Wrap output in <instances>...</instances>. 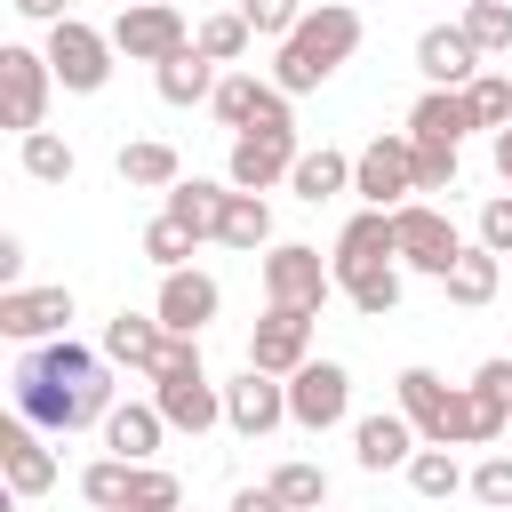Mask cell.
Listing matches in <instances>:
<instances>
[{
  "mask_svg": "<svg viewBox=\"0 0 512 512\" xmlns=\"http://www.w3.org/2000/svg\"><path fill=\"white\" fill-rule=\"evenodd\" d=\"M216 304H224V288H216L208 272H192V264L160 272V296H152V312H160V328H168V336H200V328L216 320Z\"/></svg>",
  "mask_w": 512,
  "mask_h": 512,
  "instance_id": "2e32d148",
  "label": "cell"
},
{
  "mask_svg": "<svg viewBox=\"0 0 512 512\" xmlns=\"http://www.w3.org/2000/svg\"><path fill=\"white\" fill-rule=\"evenodd\" d=\"M344 408H352V376H344V360H304V368L288 376V424L328 432V424H344Z\"/></svg>",
  "mask_w": 512,
  "mask_h": 512,
  "instance_id": "7c38bea8",
  "label": "cell"
},
{
  "mask_svg": "<svg viewBox=\"0 0 512 512\" xmlns=\"http://www.w3.org/2000/svg\"><path fill=\"white\" fill-rule=\"evenodd\" d=\"M352 296V312H368V320H384L392 304H400V264L392 272H376V280H360V288H344Z\"/></svg>",
  "mask_w": 512,
  "mask_h": 512,
  "instance_id": "7bdbcfd3",
  "label": "cell"
},
{
  "mask_svg": "<svg viewBox=\"0 0 512 512\" xmlns=\"http://www.w3.org/2000/svg\"><path fill=\"white\" fill-rule=\"evenodd\" d=\"M352 48H360V8L320 0V8H304L296 32L280 40V56H272V88L312 96L320 80H336V64H352Z\"/></svg>",
  "mask_w": 512,
  "mask_h": 512,
  "instance_id": "6da1fadb",
  "label": "cell"
},
{
  "mask_svg": "<svg viewBox=\"0 0 512 512\" xmlns=\"http://www.w3.org/2000/svg\"><path fill=\"white\" fill-rule=\"evenodd\" d=\"M288 192L304 200V208H320V200H336V192H352V160L344 152H296V168H288Z\"/></svg>",
  "mask_w": 512,
  "mask_h": 512,
  "instance_id": "83f0119b",
  "label": "cell"
},
{
  "mask_svg": "<svg viewBox=\"0 0 512 512\" xmlns=\"http://www.w3.org/2000/svg\"><path fill=\"white\" fill-rule=\"evenodd\" d=\"M216 240L224 248H264L272 240V208H264V192H224V224H216Z\"/></svg>",
  "mask_w": 512,
  "mask_h": 512,
  "instance_id": "f1b7e54d",
  "label": "cell"
},
{
  "mask_svg": "<svg viewBox=\"0 0 512 512\" xmlns=\"http://www.w3.org/2000/svg\"><path fill=\"white\" fill-rule=\"evenodd\" d=\"M64 320H72V288H0V336L48 344L64 336Z\"/></svg>",
  "mask_w": 512,
  "mask_h": 512,
  "instance_id": "ac0fdd59",
  "label": "cell"
},
{
  "mask_svg": "<svg viewBox=\"0 0 512 512\" xmlns=\"http://www.w3.org/2000/svg\"><path fill=\"white\" fill-rule=\"evenodd\" d=\"M288 168H296V128H240V136H232L224 176H232L240 192H272Z\"/></svg>",
  "mask_w": 512,
  "mask_h": 512,
  "instance_id": "5bb4252c",
  "label": "cell"
},
{
  "mask_svg": "<svg viewBox=\"0 0 512 512\" xmlns=\"http://www.w3.org/2000/svg\"><path fill=\"white\" fill-rule=\"evenodd\" d=\"M408 152H416V192H456V144L408 136Z\"/></svg>",
  "mask_w": 512,
  "mask_h": 512,
  "instance_id": "8d00e7d4",
  "label": "cell"
},
{
  "mask_svg": "<svg viewBox=\"0 0 512 512\" xmlns=\"http://www.w3.org/2000/svg\"><path fill=\"white\" fill-rule=\"evenodd\" d=\"M496 176L512 184V128H496Z\"/></svg>",
  "mask_w": 512,
  "mask_h": 512,
  "instance_id": "681fc988",
  "label": "cell"
},
{
  "mask_svg": "<svg viewBox=\"0 0 512 512\" xmlns=\"http://www.w3.org/2000/svg\"><path fill=\"white\" fill-rule=\"evenodd\" d=\"M0 472H8V496H48L56 488V456L40 448V432L24 416L0 432Z\"/></svg>",
  "mask_w": 512,
  "mask_h": 512,
  "instance_id": "ffe728a7",
  "label": "cell"
},
{
  "mask_svg": "<svg viewBox=\"0 0 512 512\" xmlns=\"http://www.w3.org/2000/svg\"><path fill=\"white\" fill-rule=\"evenodd\" d=\"M264 88H272V80H256V72H224V80H216V96H208V112H216L224 128H256Z\"/></svg>",
  "mask_w": 512,
  "mask_h": 512,
  "instance_id": "4dcf8cb0",
  "label": "cell"
},
{
  "mask_svg": "<svg viewBox=\"0 0 512 512\" xmlns=\"http://www.w3.org/2000/svg\"><path fill=\"white\" fill-rule=\"evenodd\" d=\"M128 512H184V488H176V472H160V464H136Z\"/></svg>",
  "mask_w": 512,
  "mask_h": 512,
  "instance_id": "f35d334b",
  "label": "cell"
},
{
  "mask_svg": "<svg viewBox=\"0 0 512 512\" xmlns=\"http://www.w3.org/2000/svg\"><path fill=\"white\" fill-rule=\"evenodd\" d=\"M8 8H16V16H32V24H64V16H72L64 0H8Z\"/></svg>",
  "mask_w": 512,
  "mask_h": 512,
  "instance_id": "c3c4849f",
  "label": "cell"
},
{
  "mask_svg": "<svg viewBox=\"0 0 512 512\" xmlns=\"http://www.w3.org/2000/svg\"><path fill=\"white\" fill-rule=\"evenodd\" d=\"M240 16H248V32L288 40V32H296V16H304V0H240Z\"/></svg>",
  "mask_w": 512,
  "mask_h": 512,
  "instance_id": "b9f144b4",
  "label": "cell"
},
{
  "mask_svg": "<svg viewBox=\"0 0 512 512\" xmlns=\"http://www.w3.org/2000/svg\"><path fill=\"white\" fill-rule=\"evenodd\" d=\"M160 352H168L160 312H112V328H104V360H120V368L152 376V368H160Z\"/></svg>",
  "mask_w": 512,
  "mask_h": 512,
  "instance_id": "44dd1931",
  "label": "cell"
},
{
  "mask_svg": "<svg viewBox=\"0 0 512 512\" xmlns=\"http://www.w3.org/2000/svg\"><path fill=\"white\" fill-rule=\"evenodd\" d=\"M392 240H400V264H408V272H432V280H448V264L464 256L456 224H448L432 200H400V208H392Z\"/></svg>",
  "mask_w": 512,
  "mask_h": 512,
  "instance_id": "52a82bcc",
  "label": "cell"
},
{
  "mask_svg": "<svg viewBox=\"0 0 512 512\" xmlns=\"http://www.w3.org/2000/svg\"><path fill=\"white\" fill-rule=\"evenodd\" d=\"M224 512H288V504H280V496H272V480H264V488H240Z\"/></svg>",
  "mask_w": 512,
  "mask_h": 512,
  "instance_id": "7dc6e473",
  "label": "cell"
},
{
  "mask_svg": "<svg viewBox=\"0 0 512 512\" xmlns=\"http://www.w3.org/2000/svg\"><path fill=\"white\" fill-rule=\"evenodd\" d=\"M472 496L496 504V512H512V456H488V464L472 472Z\"/></svg>",
  "mask_w": 512,
  "mask_h": 512,
  "instance_id": "ee69618b",
  "label": "cell"
},
{
  "mask_svg": "<svg viewBox=\"0 0 512 512\" xmlns=\"http://www.w3.org/2000/svg\"><path fill=\"white\" fill-rule=\"evenodd\" d=\"M480 240H488L496 256H512V192H496V200L480 208Z\"/></svg>",
  "mask_w": 512,
  "mask_h": 512,
  "instance_id": "f6af8a7d",
  "label": "cell"
},
{
  "mask_svg": "<svg viewBox=\"0 0 512 512\" xmlns=\"http://www.w3.org/2000/svg\"><path fill=\"white\" fill-rule=\"evenodd\" d=\"M336 288H360V280H376V272H392L400 264V240H392V208H360L344 232H336Z\"/></svg>",
  "mask_w": 512,
  "mask_h": 512,
  "instance_id": "30bf717a",
  "label": "cell"
},
{
  "mask_svg": "<svg viewBox=\"0 0 512 512\" xmlns=\"http://www.w3.org/2000/svg\"><path fill=\"white\" fill-rule=\"evenodd\" d=\"M464 96H472V112H480V128H488V136H496V128H512V80H504V72H480Z\"/></svg>",
  "mask_w": 512,
  "mask_h": 512,
  "instance_id": "60d3db41",
  "label": "cell"
},
{
  "mask_svg": "<svg viewBox=\"0 0 512 512\" xmlns=\"http://www.w3.org/2000/svg\"><path fill=\"white\" fill-rule=\"evenodd\" d=\"M472 128H480V112H472V96H464V88H424V96H416V112H408V136L464 144Z\"/></svg>",
  "mask_w": 512,
  "mask_h": 512,
  "instance_id": "d4e9b609",
  "label": "cell"
},
{
  "mask_svg": "<svg viewBox=\"0 0 512 512\" xmlns=\"http://www.w3.org/2000/svg\"><path fill=\"white\" fill-rule=\"evenodd\" d=\"M112 32H96V24H80V16H64V24H48V64H56V88H72V96H96L104 80H112Z\"/></svg>",
  "mask_w": 512,
  "mask_h": 512,
  "instance_id": "277c9868",
  "label": "cell"
},
{
  "mask_svg": "<svg viewBox=\"0 0 512 512\" xmlns=\"http://www.w3.org/2000/svg\"><path fill=\"white\" fill-rule=\"evenodd\" d=\"M416 72H424L432 88H472V80H480L472 32H464V24H432V32L416 40Z\"/></svg>",
  "mask_w": 512,
  "mask_h": 512,
  "instance_id": "d6986e66",
  "label": "cell"
},
{
  "mask_svg": "<svg viewBox=\"0 0 512 512\" xmlns=\"http://www.w3.org/2000/svg\"><path fill=\"white\" fill-rule=\"evenodd\" d=\"M160 216H176L192 240H216V224H224V184H208V176H176Z\"/></svg>",
  "mask_w": 512,
  "mask_h": 512,
  "instance_id": "4316f807",
  "label": "cell"
},
{
  "mask_svg": "<svg viewBox=\"0 0 512 512\" xmlns=\"http://www.w3.org/2000/svg\"><path fill=\"white\" fill-rule=\"evenodd\" d=\"M272 496H280L288 512H320V504H328V472L296 456V464H280V472H272Z\"/></svg>",
  "mask_w": 512,
  "mask_h": 512,
  "instance_id": "836d02e7",
  "label": "cell"
},
{
  "mask_svg": "<svg viewBox=\"0 0 512 512\" xmlns=\"http://www.w3.org/2000/svg\"><path fill=\"white\" fill-rule=\"evenodd\" d=\"M0 288H24V240L0 232Z\"/></svg>",
  "mask_w": 512,
  "mask_h": 512,
  "instance_id": "bcb514c9",
  "label": "cell"
},
{
  "mask_svg": "<svg viewBox=\"0 0 512 512\" xmlns=\"http://www.w3.org/2000/svg\"><path fill=\"white\" fill-rule=\"evenodd\" d=\"M112 168H120V184H136V192H168V184L184 176V160H176V144H160V136H128Z\"/></svg>",
  "mask_w": 512,
  "mask_h": 512,
  "instance_id": "484cf974",
  "label": "cell"
},
{
  "mask_svg": "<svg viewBox=\"0 0 512 512\" xmlns=\"http://www.w3.org/2000/svg\"><path fill=\"white\" fill-rule=\"evenodd\" d=\"M352 192H360L368 208H400V200L416 192V152H408V136H368V144L352 152Z\"/></svg>",
  "mask_w": 512,
  "mask_h": 512,
  "instance_id": "8fae6325",
  "label": "cell"
},
{
  "mask_svg": "<svg viewBox=\"0 0 512 512\" xmlns=\"http://www.w3.org/2000/svg\"><path fill=\"white\" fill-rule=\"evenodd\" d=\"M440 288H448V304L480 312V304L496 296V248H488V240H480V248H464V256L448 264V280H440Z\"/></svg>",
  "mask_w": 512,
  "mask_h": 512,
  "instance_id": "f546056e",
  "label": "cell"
},
{
  "mask_svg": "<svg viewBox=\"0 0 512 512\" xmlns=\"http://www.w3.org/2000/svg\"><path fill=\"white\" fill-rule=\"evenodd\" d=\"M48 88H56V64L32 56L24 40H8V48H0V128L32 136L40 112H48Z\"/></svg>",
  "mask_w": 512,
  "mask_h": 512,
  "instance_id": "8992f818",
  "label": "cell"
},
{
  "mask_svg": "<svg viewBox=\"0 0 512 512\" xmlns=\"http://www.w3.org/2000/svg\"><path fill=\"white\" fill-rule=\"evenodd\" d=\"M336 288V264H320V248L304 240H280L264 256V304H288V312H320Z\"/></svg>",
  "mask_w": 512,
  "mask_h": 512,
  "instance_id": "ba28073f",
  "label": "cell"
},
{
  "mask_svg": "<svg viewBox=\"0 0 512 512\" xmlns=\"http://www.w3.org/2000/svg\"><path fill=\"white\" fill-rule=\"evenodd\" d=\"M16 160H24V176H32V184H64V176L80 168V160H72V144H64V136H48V128H32Z\"/></svg>",
  "mask_w": 512,
  "mask_h": 512,
  "instance_id": "d6a6232c",
  "label": "cell"
},
{
  "mask_svg": "<svg viewBox=\"0 0 512 512\" xmlns=\"http://www.w3.org/2000/svg\"><path fill=\"white\" fill-rule=\"evenodd\" d=\"M128 488H136V464H128V456H104V464L80 472V496H88L96 512H128Z\"/></svg>",
  "mask_w": 512,
  "mask_h": 512,
  "instance_id": "1f68e13d",
  "label": "cell"
},
{
  "mask_svg": "<svg viewBox=\"0 0 512 512\" xmlns=\"http://www.w3.org/2000/svg\"><path fill=\"white\" fill-rule=\"evenodd\" d=\"M312 360V312H288V304H264L256 336H248V368L264 376H296Z\"/></svg>",
  "mask_w": 512,
  "mask_h": 512,
  "instance_id": "9a60e30c",
  "label": "cell"
},
{
  "mask_svg": "<svg viewBox=\"0 0 512 512\" xmlns=\"http://www.w3.org/2000/svg\"><path fill=\"white\" fill-rule=\"evenodd\" d=\"M192 248H200V240H192V232H184L176 216H152V224H144V256H152L160 272H176V264H184Z\"/></svg>",
  "mask_w": 512,
  "mask_h": 512,
  "instance_id": "ab89813d",
  "label": "cell"
},
{
  "mask_svg": "<svg viewBox=\"0 0 512 512\" xmlns=\"http://www.w3.org/2000/svg\"><path fill=\"white\" fill-rule=\"evenodd\" d=\"M464 32L480 56H512V0H472L464 8Z\"/></svg>",
  "mask_w": 512,
  "mask_h": 512,
  "instance_id": "e575fe53",
  "label": "cell"
},
{
  "mask_svg": "<svg viewBox=\"0 0 512 512\" xmlns=\"http://www.w3.org/2000/svg\"><path fill=\"white\" fill-rule=\"evenodd\" d=\"M408 488H416V496H456L464 472H456L448 448H416V456H408Z\"/></svg>",
  "mask_w": 512,
  "mask_h": 512,
  "instance_id": "74e56055",
  "label": "cell"
},
{
  "mask_svg": "<svg viewBox=\"0 0 512 512\" xmlns=\"http://www.w3.org/2000/svg\"><path fill=\"white\" fill-rule=\"evenodd\" d=\"M152 400H160V416H168L176 432L224 424V384H208L200 336H168V352H160V368H152Z\"/></svg>",
  "mask_w": 512,
  "mask_h": 512,
  "instance_id": "3957f363",
  "label": "cell"
},
{
  "mask_svg": "<svg viewBox=\"0 0 512 512\" xmlns=\"http://www.w3.org/2000/svg\"><path fill=\"white\" fill-rule=\"evenodd\" d=\"M512 432V360H480V376L464 384V448H488Z\"/></svg>",
  "mask_w": 512,
  "mask_h": 512,
  "instance_id": "e0dca14e",
  "label": "cell"
},
{
  "mask_svg": "<svg viewBox=\"0 0 512 512\" xmlns=\"http://www.w3.org/2000/svg\"><path fill=\"white\" fill-rule=\"evenodd\" d=\"M224 424H232L240 440H264V432H280V424H288V376L240 368V376L224 384Z\"/></svg>",
  "mask_w": 512,
  "mask_h": 512,
  "instance_id": "4fadbf2b",
  "label": "cell"
},
{
  "mask_svg": "<svg viewBox=\"0 0 512 512\" xmlns=\"http://www.w3.org/2000/svg\"><path fill=\"white\" fill-rule=\"evenodd\" d=\"M400 416L424 432V448H464V392L432 368H400Z\"/></svg>",
  "mask_w": 512,
  "mask_h": 512,
  "instance_id": "9c48e42d",
  "label": "cell"
},
{
  "mask_svg": "<svg viewBox=\"0 0 512 512\" xmlns=\"http://www.w3.org/2000/svg\"><path fill=\"white\" fill-rule=\"evenodd\" d=\"M152 80H160V104H208L216 96V56L200 40H184L168 64H152Z\"/></svg>",
  "mask_w": 512,
  "mask_h": 512,
  "instance_id": "cb8c5ba5",
  "label": "cell"
},
{
  "mask_svg": "<svg viewBox=\"0 0 512 512\" xmlns=\"http://www.w3.org/2000/svg\"><path fill=\"white\" fill-rule=\"evenodd\" d=\"M120 400H112V376L104 368H88V376H48V368H32V360H16V416L24 424H40V432H80V424H104Z\"/></svg>",
  "mask_w": 512,
  "mask_h": 512,
  "instance_id": "7a4b0ae2",
  "label": "cell"
},
{
  "mask_svg": "<svg viewBox=\"0 0 512 512\" xmlns=\"http://www.w3.org/2000/svg\"><path fill=\"white\" fill-rule=\"evenodd\" d=\"M320 512H328V504H320Z\"/></svg>",
  "mask_w": 512,
  "mask_h": 512,
  "instance_id": "f907efd6",
  "label": "cell"
},
{
  "mask_svg": "<svg viewBox=\"0 0 512 512\" xmlns=\"http://www.w3.org/2000/svg\"><path fill=\"white\" fill-rule=\"evenodd\" d=\"M192 40H200V48H208V56H216V64H240V56H248V40H256V32H248V16H240V8H232V16H200V24H192Z\"/></svg>",
  "mask_w": 512,
  "mask_h": 512,
  "instance_id": "d590c367",
  "label": "cell"
},
{
  "mask_svg": "<svg viewBox=\"0 0 512 512\" xmlns=\"http://www.w3.org/2000/svg\"><path fill=\"white\" fill-rule=\"evenodd\" d=\"M120 8H128V0H120Z\"/></svg>",
  "mask_w": 512,
  "mask_h": 512,
  "instance_id": "816d5d0a",
  "label": "cell"
},
{
  "mask_svg": "<svg viewBox=\"0 0 512 512\" xmlns=\"http://www.w3.org/2000/svg\"><path fill=\"white\" fill-rule=\"evenodd\" d=\"M184 40H192V24H184V8H168V0H128V8L112 16V48H120L128 64H168Z\"/></svg>",
  "mask_w": 512,
  "mask_h": 512,
  "instance_id": "5b68a950",
  "label": "cell"
},
{
  "mask_svg": "<svg viewBox=\"0 0 512 512\" xmlns=\"http://www.w3.org/2000/svg\"><path fill=\"white\" fill-rule=\"evenodd\" d=\"M160 432H168L160 400H120V408L104 416V448H112V456H128V464H152Z\"/></svg>",
  "mask_w": 512,
  "mask_h": 512,
  "instance_id": "603a6c76",
  "label": "cell"
},
{
  "mask_svg": "<svg viewBox=\"0 0 512 512\" xmlns=\"http://www.w3.org/2000/svg\"><path fill=\"white\" fill-rule=\"evenodd\" d=\"M416 440H424V432H416L400 408H392V416H360V424H352V456H360V472H392V464H408V456H416Z\"/></svg>",
  "mask_w": 512,
  "mask_h": 512,
  "instance_id": "7402d4cb",
  "label": "cell"
}]
</instances>
